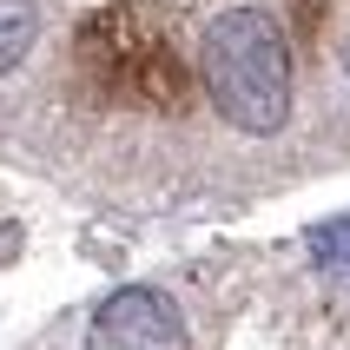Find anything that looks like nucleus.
I'll return each mask as SVG.
<instances>
[{
    "label": "nucleus",
    "instance_id": "1",
    "mask_svg": "<svg viewBox=\"0 0 350 350\" xmlns=\"http://www.w3.org/2000/svg\"><path fill=\"white\" fill-rule=\"evenodd\" d=\"M198 66H205V93H212L225 126L265 139L291 119V46H284V27L265 7L218 14L205 27Z\"/></svg>",
    "mask_w": 350,
    "mask_h": 350
},
{
    "label": "nucleus",
    "instance_id": "2",
    "mask_svg": "<svg viewBox=\"0 0 350 350\" xmlns=\"http://www.w3.org/2000/svg\"><path fill=\"white\" fill-rule=\"evenodd\" d=\"M86 350H185V317L165 291L152 284H126L93 311Z\"/></svg>",
    "mask_w": 350,
    "mask_h": 350
},
{
    "label": "nucleus",
    "instance_id": "3",
    "mask_svg": "<svg viewBox=\"0 0 350 350\" xmlns=\"http://www.w3.org/2000/svg\"><path fill=\"white\" fill-rule=\"evenodd\" d=\"M33 33H40V14H33V7H27V0H0V73H14L20 59H27Z\"/></svg>",
    "mask_w": 350,
    "mask_h": 350
},
{
    "label": "nucleus",
    "instance_id": "4",
    "mask_svg": "<svg viewBox=\"0 0 350 350\" xmlns=\"http://www.w3.org/2000/svg\"><path fill=\"white\" fill-rule=\"evenodd\" d=\"M311 252L324 258V265H344V271H350V212L331 218V225H317V232H311Z\"/></svg>",
    "mask_w": 350,
    "mask_h": 350
},
{
    "label": "nucleus",
    "instance_id": "5",
    "mask_svg": "<svg viewBox=\"0 0 350 350\" xmlns=\"http://www.w3.org/2000/svg\"><path fill=\"white\" fill-rule=\"evenodd\" d=\"M344 66H350V40H344Z\"/></svg>",
    "mask_w": 350,
    "mask_h": 350
}]
</instances>
